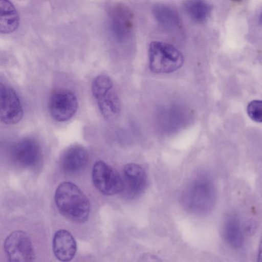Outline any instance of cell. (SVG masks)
<instances>
[{"label": "cell", "instance_id": "obj_14", "mask_svg": "<svg viewBox=\"0 0 262 262\" xmlns=\"http://www.w3.org/2000/svg\"><path fill=\"white\" fill-rule=\"evenodd\" d=\"M0 31L2 34H8L15 31L19 23L17 11L9 0L0 1Z\"/></svg>", "mask_w": 262, "mask_h": 262}, {"label": "cell", "instance_id": "obj_7", "mask_svg": "<svg viewBox=\"0 0 262 262\" xmlns=\"http://www.w3.org/2000/svg\"><path fill=\"white\" fill-rule=\"evenodd\" d=\"M122 179L121 193L127 199H132L140 196L147 188V175L143 168L137 164H126L123 169Z\"/></svg>", "mask_w": 262, "mask_h": 262}, {"label": "cell", "instance_id": "obj_5", "mask_svg": "<svg viewBox=\"0 0 262 262\" xmlns=\"http://www.w3.org/2000/svg\"><path fill=\"white\" fill-rule=\"evenodd\" d=\"M4 248L10 261H31L35 257L31 240L23 231L16 230L11 233L5 241Z\"/></svg>", "mask_w": 262, "mask_h": 262}, {"label": "cell", "instance_id": "obj_21", "mask_svg": "<svg viewBox=\"0 0 262 262\" xmlns=\"http://www.w3.org/2000/svg\"><path fill=\"white\" fill-rule=\"evenodd\" d=\"M259 21H260V24L262 26V11L259 15Z\"/></svg>", "mask_w": 262, "mask_h": 262}, {"label": "cell", "instance_id": "obj_6", "mask_svg": "<svg viewBox=\"0 0 262 262\" xmlns=\"http://www.w3.org/2000/svg\"><path fill=\"white\" fill-rule=\"evenodd\" d=\"M78 108L75 94L65 89L54 91L50 96L49 110L52 117L57 121H67L72 118Z\"/></svg>", "mask_w": 262, "mask_h": 262}, {"label": "cell", "instance_id": "obj_11", "mask_svg": "<svg viewBox=\"0 0 262 262\" xmlns=\"http://www.w3.org/2000/svg\"><path fill=\"white\" fill-rule=\"evenodd\" d=\"M87 150L80 145L70 146L61 157V165L64 171L74 173L82 170L89 161Z\"/></svg>", "mask_w": 262, "mask_h": 262}, {"label": "cell", "instance_id": "obj_22", "mask_svg": "<svg viewBox=\"0 0 262 262\" xmlns=\"http://www.w3.org/2000/svg\"><path fill=\"white\" fill-rule=\"evenodd\" d=\"M231 1H235V2H239V1H241L242 0H231Z\"/></svg>", "mask_w": 262, "mask_h": 262}, {"label": "cell", "instance_id": "obj_9", "mask_svg": "<svg viewBox=\"0 0 262 262\" xmlns=\"http://www.w3.org/2000/svg\"><path fill=\"white\" fill-rule=\"evenodd\" d=\"M11 156L18 165L31 167L35 165L40 160L41 149L36 141L32 138H24L13 146Z\"/></svg>", "mask_w": 262, "mask_h": 262}, {"label": "cell", "instance_id": "obj_16", "mask_svg": "<svg viewBox=\"0 0 262 262\" xmlns=\"http://www.w3.org/2000/svg\"><path fill=\"white\" fill-rule=\"evenodd\" d=\"M184 8L190 17L198 23L206 20L212 11L211 6L205 0H188Z\"/></svg>", "mask_w": 262, "mask_h": 262}, {"label": "cell", "instance_id": "obj_3", "mask_svg": "<svg viewBox=\"0 0 262 262\" xmlns=\"http://www.w3.org/2000/svg\"><path fill=\"white\" fill-rule=\"evenodd\" d=\"M149 67L156 73H169L179 69L184 63L182 53L169 43L154 41L148 49Z\"/></svg>", "mask_w": 262, "mask_h": 262}, {"label": "cell", "instance_id": "obj_13", "mask_svg": "<svg viewBox=\"0 0 262 262\" xmlns=\"http://www.w3.org/2000/svg\"><path fill=\"white\" fill-rule=\"evenodd\" d=\"M103 116L107 119H113L117 117L120 111V103L113 86L108 88L95 98Z\"/></svg>", "mask_w": 262, "mask_h": 262}, {"label": "cell", "instance_id": "obj_4", "mask_svg": "<svg viewBox=\"0 0 262 262\" xmlns=\"http://www.w3.org/2000/svg\"><path fill=\"white\" fill-rule=\"evenodd\" d=\"M92 178L95 187L103 194L114 195L122 191V177L115 169L102 161L94 163Z\"/></svg>", "mask_w": 262, "mask_h": 262}, {"label": "cell", "instance_id": "obj_1", "mask_svg": "<svg viewBox=\"0 0 262 262\" xmlns=\"http://www.w3.org/2000/svg\"><path fill=\"white\" fill-rule=\"evenodd\" d=\"M54 200L58 211L67 219L78 223L88 220L90 210L89 200L75 184L61 183L56 190Z\"/></svg>", "mask_w": 262, "mask_h": 262}, {"label": "cell", "instance_id": "obj_15", "mask_svg": "<svg viewBox=\"0 0 262 262\" xmlns=\"http://www.w3.org/2000/svg\"><path fill=\"white\" fill-rule=\"evenodd\" d=\"M129 16L126 10L120 7H115L111 12L112 31L120 39L125 38L129 34L131 29Z\"/></svg>", "mask_w": 262, "mask_h": 262}, {"label": "cell", "instance_id": "obj_10", "mask_svg": "<svg viewBox=\"0 0 262 262\" xmlns=\"http://www.w3.org/2000/svg\"><path fill=\"white\" fill-rule=\"evenodd\" d=\"M52 246L54 255L61 261L71 260L77 250L74 237L70 232L64 229L59 230L54 233Z\"/></svg>", "mask_w": 262, "mask_h": 262}, {"label": "cell", "instance_id": "obj_20", "mask_svg": "<svg viewBox=\"0 0 262 262\" xmlns=\"http://www.w3.org/2000/svg\"><path fill=\"white\" fill-rule=\"evenodd\" d=\"M259 184L260 192H261V196H262V168L261 169L260 171V176H259Z\"/></svg>", "mask_w": 262, "mask_h": 262}, {"label": "cell", "instance_id": "obj_12", "mask_svg": "<svg viewBox=\"0 0 262 262\" xmlns=\"http://www.w3.org/2000/svg\"><path fill=\"white\" fill-rule=\"evenodd\" d=\"M223 234L226 243L234 249L241 248L244 237L239 219L235 214H229L225 217Z\"/></svg>", "mask_w": 262, "mask_h": 262}, {"label": "cell", "instance_id": "obj_18", "mask_svg": "<svg viewBox=\"0 0 262 262\" xmlns=\"http://www.w3.org/2000/svg\"><path fill=\"white\" fill-rule=\"evenodd\" d=\"M247 112L252 120L262 122V100H254L251 101L247 106Z\"/></svg>", "mask_w": 262, "mask_h": 262}, {"label": "cell", "instance_id": "obj_17", "mask_svg": "<svg viewBox=\"0 0 262 262\" xmlns=\"http://www.w3.org/2000/svg\"><path fill=\"white\" fill-rule=\"evenodd\" d=\"M154 15L161 24L168 27H173L178 23L177 13L169 7L159 5L154 10Z\"/></svg>", "mask_w": 262, "mask_h": 262}, {"label": "cell", "instance_id": "obj_8", "mask_svg": "<svg viewBox=\"0 0 262 262\" xmlns=\"http://www.w3.org/2000/svg\"><path fill=\"white\" fill-rule=\"evenodd\" d=\"M0 118L6 124H15L23 117L24 111L15 92L3 83L0 86Z\"/></svg>", "mask_w": 262, "mask_h": 262}, {"label": "cell", "instance_id": "obj_19", "mask_svg": "<svg viewBox=\"0 0 262 262\" xmlns=\"http://www.w3.org/2000/svg\"><path fill=\"white\" fill-rule=\"evenodd\" d=\"M257 260L258 261H262V236L260 237L259 243L258 244Z\"/></svg>", "mask_w": 262, "mask_h": 262}, {"label": "cell", "instance_id": "obj_2", "mask_svg": "<svg viewBox=\"0 0 262 262\" xmlns=\"http://www.w3.org/2000/svg\"><path fill=\"white\" fill-rule=\"evenodd\" d=\"M216 191L212 181L205 176L192 179L184 189L181 202L188 212L196 214L209 212L216 202Z\"/></svg>", "mask_w": 262, "mask_h": 262}]
</instances>
